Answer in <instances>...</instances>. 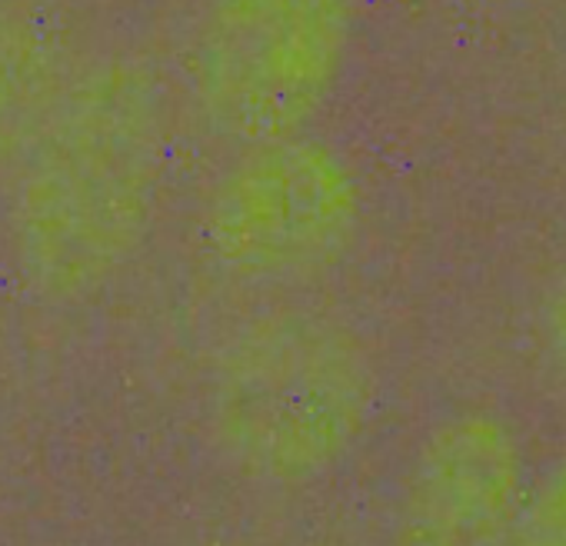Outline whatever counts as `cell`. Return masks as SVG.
<instances>
[{
    "mask_svg": "<svg viewBox=\"0 0 566 546\" xmlns=\"http://www.w3.org/2000/svg\"><path fill=\"white\" fill-rule=\"evenodd\" d=\"M167 170V104L127 57L71 74L21 157L11 246L48 304H81L120 281L147 246Z\"/></svg>",
    "mask_w": 566,
    "mask_h": 546,
    "instance_id": "cell-1",
    "label": "cell"
},
{
    "mask_svg": "<svg viewBox=\"0 0 566 546\" xmlns=\"http://www.w3.org/2000/svg\"><path fill=\"white\" fill-rule=\"evenodd\" d=\"M513 546H566V456L530 486Z\"/></svg>",
    "mask_w": 566,
    "mask_h": 546,
    "instance_id": "cell-7",
    "label": "cell"
},
{
    "mask_svg": "<svg viewBox=\"0 0 566 546\" xmlns=\"http://www.w3.org/2000/svg\"><path fill=\"white\" fill-rule=\"evenodd\" d=\"M530 486L516 427L493 410H457L410 460L394 546H513Z\"/></svg>",
    "mask_w": 566,
    "mask_h": 546,
    "instance_id": "cell-5",
    "label": "cell"
},
{
    "mask_svg": "<svg viewBox=\"0 0 566 546\" xmlns=\"http://www.w3.org/2000/svg\"><path fill=\"white\" fill-rule=\"evenodd\" d=\"M380 400L367 340L337 314H263L217 350L203 417L217 453L240 476L297 490L334 473L364 440Z\"/></svg>",
    "mask_w": 566,
    "mask_h": 546,
    "instance_id": "cell-2",
    "label": "cell"
},
{
    "mask_svg": "<svg viewBox=\"0 0 566 546\" xmlns=\"http://www.w3.org/2000/svg\"><path fill=\"white\" fill-rule=\"evenodd\" d=\"M539 330H543V344H546L553 367L566 380V266L556 270V277L549 281V287L543 294Z\"/></svg>",
    "mask_w": 566,
    "mask_h": 546,
    "instance_id": "cell-8",
    "label": "cell"
},
{
    "mask_svg": "<svg viewBox=\"0 0 566 546\" xmlns=\"http://www.w3.org/2000/svg\"><path fill=\"white\" fill-rule=\"evenodd\" d=\"M71 74L64 38L48 21L0 11V167L24 157Z\"/></svg>",
    "mask_w": 566,
    "mask_h": 546,
    "instance_id": "cell-6",
    "label": "cell"
},
{
    "mask_svg": "<svg viewBox=\"0 0 566 546\" xmlns=\"http://www.w3.org/2000/svg\"><path fill=\"white\" fill-rule=\"evenodd\" d=\"M354 0H210L193 41L203 120L240 147L301 137L337 87Z\"/></svg>",
    "mask_w": 566,
    "mask_h": 546,
    "instance_id": "cell-3",
    "label": "cell"
},
{
    "mask_svg": "<svg viewBox=\"0 0 566 546\" xmlns=\"http://www.w3.org/2000/svg\"><path fill=\"white\" fill-rule=\"evenodd\" d=\"M21 0H0V11H8V8H18Z\"/></svg>",
    "mask_w": 566,
    "mask_h": 546,
    "instance_id": "cell-9",
    "label": "cell"
},
{
    "mask_svg": "<svg viewBox=\"0 0 566 546\" xmlns=\"http://www.w3.org/2000/svg\"><path fill=\"white\" fill-rule=\"evenodd\" d=\"M364 187L350 160L307 134L240 147L203 207V246L237 281L301 284L357 243Z\"/></svg>",
    "mask_w": 566,
    "mask_h": 546,
    "instance_id": "cell-4",
    "label": "cell"
},
{
    "mask_svg": "<svg viewBox=\"0 0 566 546\" xmlns=\"http://www.w3.org/2000/svg\"><path fill=\"white\" fill-rule=\"evenodd\" d=\"M314 546H337V543H314Z\"/></svg>",
    "mask_w": 566,
    "mask_h": 546,
    "instance_id": "cell-10",
    "label": "cell"
}]
</instances>
